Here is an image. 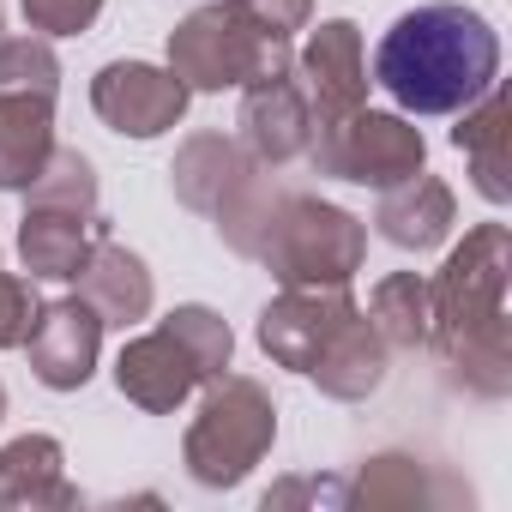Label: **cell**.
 <instances>
[{
  "label": "cell",
  "mask_w": 512,
  "mask_h": 512,
  "mask_svg": "<svg viewBox=\"0 0 512 512\" xmlns=\"http://www.w3.org/2000/svg\"><path fill=\"white\" fill-rule=\"evenodd\" d=\"M223 241L241 260H260L284 290H320V284H350L368 260V223L350 217L344 205H326L314 193L266 187L253 175L217 217Z\"/></svg>",
  "instance_id": "obj_1"
},
{
  "label": "cell",
  "mask_w": 512,
  "mask_h": 512,
  "mask_svg": "<svg viewBox=\"0 0 512 512\" xmlns=\"http://www.w3.org/2000/svg\"><path fill=\"white\" fill-rule=\"evenodd\" d=\"M500 73V43L482 13L458 0L404 13L374 49V85L404 115H458L470 109Z\"/></svg>",
  "instance_id": "obj_2"
},
{
  "label": "cell",
  "mask_w": 512,
  "mask_h": 512,
  "mask_svg": "<svg viewBox=\"0 0 512 512\" xmlns=\"http://www.w3.org/2000/svg\"><path fill=\"white\" fill-rule=\"evenodd\" d=\"M290 43L253 25L241 0H211L169 31V73L187 91H235L266 73H290Z\"/></svg>",
  "instance_id": "obj_3"
},
{
  "label": "cell",
  "mask_w": 512,
  "mask_h": 512,
  "mask_svg": "<svg viewBox=\"0 0 512 512\" xmlns=\"http://www.w3.org/2000/svg\"><path fill=\"white\" fill-rule=\"evenodd\" d=\"M278 440V404L260 380L247 374H217L199 416L187 422L181 464L205 488H235L253 464H260Z\"/></svg>",
  "instance_id": "obj_4"
},
{
  "label": "cell",
  "mask_w": 512,
  "mask_h": 512,
  "mask_svg": "<svg viewBox=\"0 0 512 512\" xmlns=\"http://www.w3.org/2000/svg\"><path fill=\"white\" fill-rule=\"evenodd\" d=\"M506 278H512V235L506 223H476L428 284V344H446L494 314H506Z\"/></svg>",
  "instance_id": "obj_5"
},
{
  "label": "cell",
  "mask_w": 512,
  "mask_h": 512,
  "mask_svg": "<svg viewBox=\"0 0 512 512\" xmlns=\"http://www.w3.org/2000/svg\"><path fill=\"white\" fill-rule=\"evenodd\" d=\"M422 157H428L422 133L404 115H380L368 103L332 127H314V145H308V163L320 175H338L356 187H398L422 169Z\"/></svg>",
  "instance_id": "obj_6"
},
{
  "label": "cell",
  "mask_w": 512,
  "mask_h": 512,
  "mask_svg": "<svg viewBox=\"0 0 512 512\" xmlns=\"http://www.w3.org/2000/svg\"><path fill=\"white\" fill-rule=\"evenodd\" d=\"M187 85L169 73V67H151V61H109L97 79H91V109L103 127L127 133V139H157L169 133L181 115H187Z\"/></svg>",
  "instance_id": "obj_7"
},
{
  "label": "cell",
  "mask_w": 512,
  "mask_h": 512,
  "mask_svg": "<svg viewBox=\"0 0 512 512\" xmlns=\"http://www.w3.org/2000/svg\"><path fill=\"white\" fill-rule=\"evenodd\" d=\"M308 109H314V127H332L344 115H356L368 103V61H362V31L350 19H326L308 49L290 61Z\"/></svg>",
  "instance_id": "obj_8"
},
{
  "label": "cell",
  "mask_w": 512,
  "mask_h": 512,
  "mask_svg": "<svg viewBox=\"0 0 512 512\" xmlns=\"http://www.w3.org/2000/svg\"><path fill=\"white\" fill-rule=\"evenodd\" d=\"M356 314L350 302V284H320V290H284L278 302H266L260 314V350L290 368V374H308L314 356L332 344V332Z\"/></svg>",
  "instance_id": "obj_9"
},
{
  "label": "cell",
  "mask_w": 512,
  "mask_h": 512,
  "mask_svg": "<svg viewBox=\"0 0 512 512\" xmlns=\"http://www.w3.org/2000/svg\"><path fill=\"white\" fill-rule=\"evenodd\" d=\"M31 374L49 386V392H79L91 374H97V350H103V320L85 296H61V302H43L37 320H31Z\"/></svg>",
  "instance_id": "obj_10"
},
{
  "label": "cell",
  "mask_w": 512,
  "mask_h": 512,
  "mask_svg": "<svg viewBox=\"0 0 512 512\" xmlns=\"http://www.w3.org/2000/svg\"><path fill=\"white\" fill-rule=\"evenodd\" d=\"M109 235L97 205H55V199H31L19 217V260L31 278H55L73 284L91 260V247Z\"/></svg>",
  "instance_id": "obj_11"
},
{
  "label": "cell",
  "mask_w": 512,
  "mask_h": 512,
  "mask_svg": "<svg viewBox=\"0 0 512 512\" xmlns=\"http://www.w3.org/2000/svg\"><path fill=\"white\" fill-rule=\"evenodd\" d=\"M241 145L253 163H290V157H308L314 145V109L296 85V73H266L241 85Z\"/></svg>",
  "instance_id": "obj_12"
},
{
  "label": "cell",
  "mask_w": 512,
  "mask_h": 512,
  "mask_svg": "<svg viewBox=\"0 0 512 512\" xmlns=\"http://www.w3.org/2000/svg\"><path fill=\"white\" fill-rule=\"evenodd\" d=\"M115 386H121V398H133L139 410L169 416V410H181L205 380H199V362L187 356V344L157 326V332L121 344V356H115Z\"/></svg>",
  "instance_id": "obj_13"
},
{
  "label": "cell",
  "mask_w": 512,
  "mask_h": 512,
  "mask_svg": "<svg viewBox=\"0 0 512 512\" xmlns=\"http://www.w3.org/2000/svg\"><path fill=\"white\" fill-rule=\"evenodd\" d=\"M253 175H260V163L247 157V145H235V139H223V133H193V139L175 151V169H169L175 199H181L187 211H199V217H217Z\"/></svg>",
  "instance_id": "obj_14"
},
{
  "label": "cell",
  "mask_w": 512,
  "mask_h": 512,
  "mask_svg": "<svg viewBox=\"0 0 512 512\" xmlns=\"http://www.w3.org/2000/svg\"><path fill=\"white\" fill-rule=\"evenodd\" d=\"M452 223H458V199H452V187H446L440 175H422V169H416L410 181L380 187L374 229H380L392 247L428 253V247H440V241L452 235Z\"/></svg>",
  "instance_id": "obj_15"
},
{
  "label": "cell",
  "mask_w": 512,
  "mask_h": 512,
  "mask_svg": "<svg viewBox=\"0 0 512 512\" xmlns=\"http://www.w3.org/2000/svg\"><path fill=\"white\" fill-rule=\"evenodd\" d=\"M67 452L49 434H19L0 446V506L7 512H61L79 506V488L67 482Z\"/></svg>",
  "instance_id": "obj_16"
},
{
  "label": "cell",
  "mask_w": 512,
  "mask_h": 512,
  "mask_svg": "<svg viewBox=\"0 0 512 512\" xmlns=\"http://www.w3.org/2000/svg\"><path fill=\"white\" fill-rule=\"evenodd\" d=\"M452 145L464 151L470 163V181L488 205H506L512 193V103L500 85H488L470 109H458V127H452Z\"/></svg>",
  "instance_id": "obj_17"
},
{
  "label": "cell",
  "mask_w": 512,
  "mask_h": 512,
  "mask_svg": "<svg viewBox=\"0 0 512 512\" xmlns=\"http://www.w3.org/2000/svg\"><path fill=\"white\" fill-rule=\"evenodd\" d=\"M386 362H392V350H386V338L374 332V320H368V314H350V320L332 332V344L314 356L308 380H314L326 398H338V404H362L368 392H380Z\"/></svg>",
  "instance_id": "obj_18"
},
{
  "label": "cell",
  "mask_w": 512,
  "mask_h": 512,
  "mask_svg": "<svg viewBox=\"0 0 512 512\" xmlns=\"http://www.w3.org/2000/svg\"><path fill=\"white\" fill-rule=\"evenodd\" d=\"M79 284V296L97 308V320L103 326H139L145 314H151V272H145V260L133 247H121V241H97L91 247V260H85V272L73 278Z\"/></svg>",
  "instance_id": "obj_19"
},
{
  "label": "cell",
  "mask_w": 512,
  "mask_h": 512,
  "mask_svg": "<svg viewBox=\"0 0 512 512\" xmlns=\"http://www.w3.org/2000/svg\"><path fill=\"white\" fill-rule=\"evenodd\" d=\"M55 151V97L0 91V193H25Z\"/></svg>",
  "instance_id": "obj_20"
},
{
  "label": "cell",
  "mask_w": 512,
  "mask_h": 512,
  "mask_svg": "<svg viewBox=\"0 0 512 512\" xmlns=\"http://www.w3.org/2000/svg\"><path fill=\"white\" fill-rule=\"evenodd\" d=\"M434 356L452 374V386H464L476 398H506L512 392V320L506 314H494V320L434 344Z\"/></svg>",
  "instance_id": "obj_21"
},
{
  "label": "cell",
  "mask_w": 512,
  "mask_h": 512,
  "mask_svg": "<svg viewBox=\"0 0 512 512\" xmlns=\"http://www.w3.org/2000/svg\"><path fill=\"white\" fill-rule=\"evenodd\" d=\"M446 494H452V488L434 482V470H428L422 458H404V452H380V458H368L362 476H356V488H350L356 506H380V512H398V506H434V500H446Z\"/></svg>",
  "instance_id": "obj_22"
},
{
  "label": "cell",
  "mask_w": 512,
  "mask_h": 512,
  "mask_svg": "<svg viewBox=\"0 0 512 512\" xmlns=\"http://www.w3.org/2000/svg\"><path fill=\"white\" fill-rule=\"evenodd\" d=\"M368 320L386 338V350H422L428 344V284L416 272H392L368 296Z\"/></svg>",
  "instance_id": "obj_23"
},
{
  "label": "cell",
  "mask_w": 512,
  "mask_h": 512,
  "mask_svg": "<svg viewBox=\"0 0 512 512\" xmlns=\"http://www.w3.org/2000/svg\"><path fill=\"white\" fill-rule=\"evenodd\" d=\"M163 332H175V338L187 344V356L199 362V380H205V386H211L217 374H229L235 338H229L223 314H211V308H175V314L163 320Z\"/></svg>",
  "instance_id": "obj_24"
},
{
  "label": "cell",
  "mask_w": 512,
  "mask_h": 512,
  "mask_svg": "<svg viewBox=\"0 0 512 512\" xmlns=\"http://www.w3.org/2000/svg\"><path fill=\"white\" fill-rule=\"evenodd\" d=\"M0 91H61V61L43 37H0Z\"/></svg>",
  "instance_id": "obj_25"
},
{
  "label": "cell",
  "mask_w": 512,
  "mask_h": 512,
  "mask_svg": "<svg viewBox=\"0 0 512 512\" xmlns=\"http://www.w3.org/2000/svg\"><path fill=\"white\" fill-rule=\"evenodd\" d=\"M103 13V0H25V25L43 37H79Z\"/></svg>",
  "instance_id": "obj_26"
},
{
  "label": "cell",
  "mask_w": 512,
  "mask_h": 512,
  "mask_svg": "<svg viewBox=\"0 0 512 512\" xmlns=\"http://www.w3.org/2000/svg\"><path fill=\"white\" fill-rule=\"evenodd\" d=\"M37 290L13 272H0V350H19L31 338V320H37Z\"/></svg>",
  "instance_id": "obj_27"
},
{
  "label": "cell",
  "mask_w": 512,
  "mask_h": 512,
  "mask_svg": "<svg viewBox=\"0 0 512 512\" xmlns=\"http://www.w3.org/2000/svg\"><path fill=\"white\" fill-rule=\"evenodd\" d=\"M247 7V19L253 25H266L272 37H296V31H308V19H314V0H241Z\"/></svg>",
  "instance_id": "obj_28"
},
{
  "label": "cell",
  "mask_w": 512,
  "mask_h": 512,
  "mask_svg": "<svg viewBox=\"0 0 512 512\" xmlns=\"http://www.w3.org/2000/svg\"><path fill=\"white\" fill-rule=\"evenodd\" d=\"M0 416H7V386H0Z\"/></svg>",
  "instance_id": "obj_29"
}]
</instances>
